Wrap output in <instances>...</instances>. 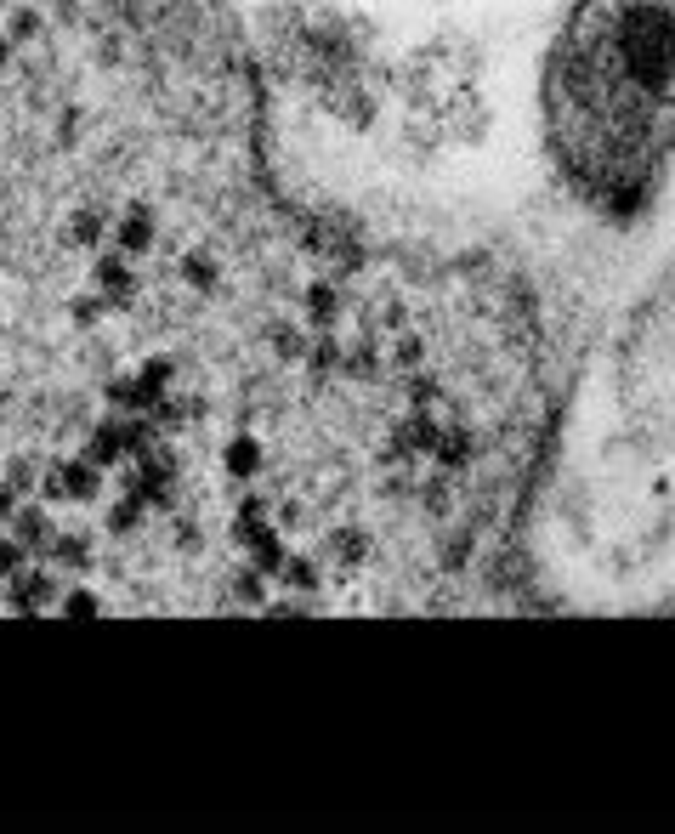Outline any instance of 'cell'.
Segmentation results:
<instances>
[{"instance_id": "obj_1", "label": "cell", "mask_w": 675, "mask_h": 834, "mask_svg": "<svg viewBox=\"0 0 675 834\" xmlns=\"http://www.w3.org/2000/svg\"><path fill=\"white\" fill-rule=\"evenodd\" d=\"M534 103L556 193L613 233L653 222L675 176V0H573Z\"/></svg>"}, {"instance_id": "obj_2", "label": "cell", "mask_w": 675, "mask_h": 834, "mask_svg": "<svg viewBox=\"0 0 675 834\" xmlns=\"http://www.w3.org/2000/svg\"><path fill=\"white\" fill-rule=\"evenodd\" d=\"M613 398L641 449L675 454V261L636 296L613 347Z\"/></svg>"}]
</instances>
